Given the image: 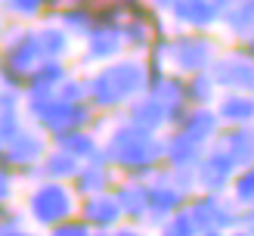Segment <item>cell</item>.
I'll return each instance as SVG.
<instances>
[{
	"label": "cell",
	"mask_w": 254,
	"mask_h": 236,
	"mask_svg": "<svg viewBox=\"0 0 254 236\" xmlns=\"http://www.w3.org/2000/svg\"><path fill=\"white\" fill-rule=\"evenodd\" d=\"M146 72L136 59H112L87 78V103L96 112H115L143 90Z\"/></svg>",
	"instance_id": "6da1fadb"
},
{
	"label": "cell",
	"mask_w": 254,
	"mask_h": 236,
	"mask_svg": "<svg viewBox=\"0 0 254 236\" xmlns=\"http://www.w3.org/2000/svg\"><path fill=\"white\" fill-rule=\"evenodd\" d=\"M78 215V196L65 180H34L25 196V218L37 230H50L56 224Z\"/></svg>",
	"instance_id": "7a4b0ae2"
},
{
	"label": "cell",
	"mask_w": 254,
	"mask_h": 236,
	"mask_svg": "<svg viewBox=\"0 0 254 236\" xmlns=\"http://www.w3.org/2000/svg\"><path fill=\"white\" fill-rule=\"evenodd\" d=\"M50 146H53V140L44 131H37L34 124H25L16 137L6 140V168L12 174L22 171V168H37Z\"/></svg>",
	"instance_id": "3957f363"
},
{
	"label": "cell",
	"mask_w": 254,
	"mask_h": 236,
	"mask_svg": "<svg viewBox=\"0 0 254 236\" xmlns=\"http://www.w3.org/2000/svg\"><path fill=\"white\" fill-rule=\"evenodd\" d=\"M78 218L90 230H115V227H121V221H124L121 205H118V199L112 196V190L78 199Z\"/></svg>",
	"instance_id": "277c9868"
},
{
	"label": "cell",
	"mask_w": 254,
	"mask_h": 236,
	"mask_svg": "<svg viewBox=\"0 0 254 236\" xmlns=\"http://www.w3.org/2000/svg\"><path fill=\"white\" fill-rule=\"evenodd\" d=\"M112 186H115V174H112V165L106 161L103 149H99L96 158L81 161L78 174L71 177V190H74V196H78V199L96 196V193H109Z\"/></svg>",
	"instance_id": "5b68a950"
},
{
	"label": "cell",
	"mask_w": 254,
	"mask_h": 236,
	"mask_svg": "<svg viewBox=\"0 0 254 236\" xmlns=\"http://www.w3.org/2000/svg\"><path fill=\"white\" fill-rule=\"evenodd\" d=\"M124 50V37H121V25H93V31L84 37V62H106L118 59Z\"/></svg>",
	"instance_id": "8992f818"
},
{
	"label": "cell",
	"mask_w": 254,
	"mask_h": 236,
	"mask_svg": "<svg viewBox=\"0 0 254 236\" xmlns=\"http://www.w3.org/2000/svg\"><path fill=\"white\" fill-rule=\"evenodd\" d=\"M37 41H41L44 59H68L71 47H74V37L56 19H47L44 25H37Z\"/></svg>",
	"instance_id": "52a82bcc"
},
{
	"label": "cell",
	"mask_w": 254,
	"mask_h": 236,
	"mask_svg": "<svg viewBox=\"0 0 254 236\" xmlns=\"http://www.w3.org/2000/svg\"><path fill=\"white\" fill-rule=\"evenodd\" d=\"M78 168H81V161L74 156H68L65 149H59V146H50L47 156L41 158V180H65V183H71Z\"/></svg>",
	"instance_id": "ba28073f"
},
{
	"label": "cell",
	"mask_w": 254,
	"mask_h": 236,
	"mask_svg": "<svg viewBox=\"0 0 254 236\" xmlns=\"http://www.w3.org/2000/svg\"><path fill=\"white\" fill-rule=\"evenodd\" d=\"M3 16L16 22H34V19H50V0H3Z\"/></svg>",
	"instance_id": "9c48e42d"
},
{
	"label": "cell",
	"mask_w": 254,
	"mask_h": 236,
	"mask_svg": "<svg viewBox=\"0 0 254 236\" xmlns=\"http://www.w3.org/2000/svg\"><path fill=\"white\" fill-rule=\"evenodd\" d=\"M47 236H93V230L87 227V224H84L78 215H74V218H68V221L56 224V227H50Z\"/></svg>",
	"instance_id": "30bf717a"
},
{
	"label": "cell",
	"mask_w": 254,
	"mask_h": 236,
	"mask_svg": "<svg viewBox=\"0 0 254 236\" xmlns=\"http://www.w3.org/2000/svg\"><path fill=\"white\" fill-rule=\"evenodd\" d=\"M12 196H16V174L0 165V202H12Z\"/></svg>",
	"instance_id": "8fae6325"
},
{
	"label": "cell",
	"mask_w": 254,
	"mask_h": 236,
	"mask_svg": "<svg viewBox=\"0 0 254 236\" xmlns=\"http://www.w3.org/2000/svg\"><path fill=\"white\" fill-rule=\"evenodd\" d=\"M0 236H41V233L31 230V227H25V224H19V227H3Z\"/></svg>",
	"instance_id": "7c38bea8"
},
{
	"label": "cell",
	"mask_w": 254,
	"mask_h": 236,
	"mask_svg": "<svg viewBox=\"0 0 254 236\" xmlns=\"http://www.w3.org/2000/svg\"><path fill=\"white\" fill-rule=\"evenodd\" d=\"M112 236H143V233H139L136 227H115V230H112Z\"/></svg>",
	"instance_id": "4fadbf2b"
},
{
	"label": "cell",
	"mask_w": 254,
	"mask_h": 236,
	"mask_svg": "<svg viewBox=\"0 0 254 236\" xmlns=\"http://www.w3.org/2000/svg\"><path fill=\"white\" fill-rule=\"evenodd\" d=\"M0 165H6V143H0Z\"/></svg>",
	"instance_id": "5bb4252c"
},
{
	"label": "cell",
	"mask_w": 254,
	"mask_h": 236,
	"mask_svg": "<svg viewBox=\"0 0 254 236\" xmlns=\"http://www.w3.org/2000/svg\"><path fill=\"white\" fill-rule=\"evenodd\" d=\"M0 6H3V0H0Z\"/></svg>",
	"instance_id": "9a60e30c"
}]
</instances>
